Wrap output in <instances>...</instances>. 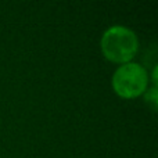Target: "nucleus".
I'll return each instance as SVG.
<instances>
[{"label": "nucleus", "mask_w": 158, "mask_h": 158, "mask_svg": "<svg viewBox=\"0 0 158 158\" xmlns=\"http://www.w3.org/2000/svg\"><path fill=\"white\" fill-rule=\"evenodd\" d=\"M137 47L139 40L136 33L122 25L108 28L101 38L103 54L114 63H128L136 54Z\"/></svg>", "instance_id": "obj_1"}, {"label": "nucleus", "mask_w": 158, "mask_h": 158, "mask_svg": "<svg viewBox=\"0 0 158 158\" xmlns=\"http://www.w3.org/2000/svg\"><path fill=\"white\" fill-rule=\"evenodd\" d=\"M146 100L151 101V103H153V107H156V104H157V90H156V87H153V89L150 90V93L146 94Z\"/></svg>", "instance_id": "obj_3"}, {"label": "nucleus", "mask_w": 158, "mask_h": 158, "mask_svg": "<svg viewBox=\"0 0 158 158\" xmlns=\"http://www.w3.org/2000/svg\"><path fill=\"white\" fill-rule=\"evenodd\" d=\"M148 83V77L146 69L140 64L125 63L114 72L112 87L125 98H132L142 94Z\"/></svg>", "instance_id": "obj_2"}]
</instances>
